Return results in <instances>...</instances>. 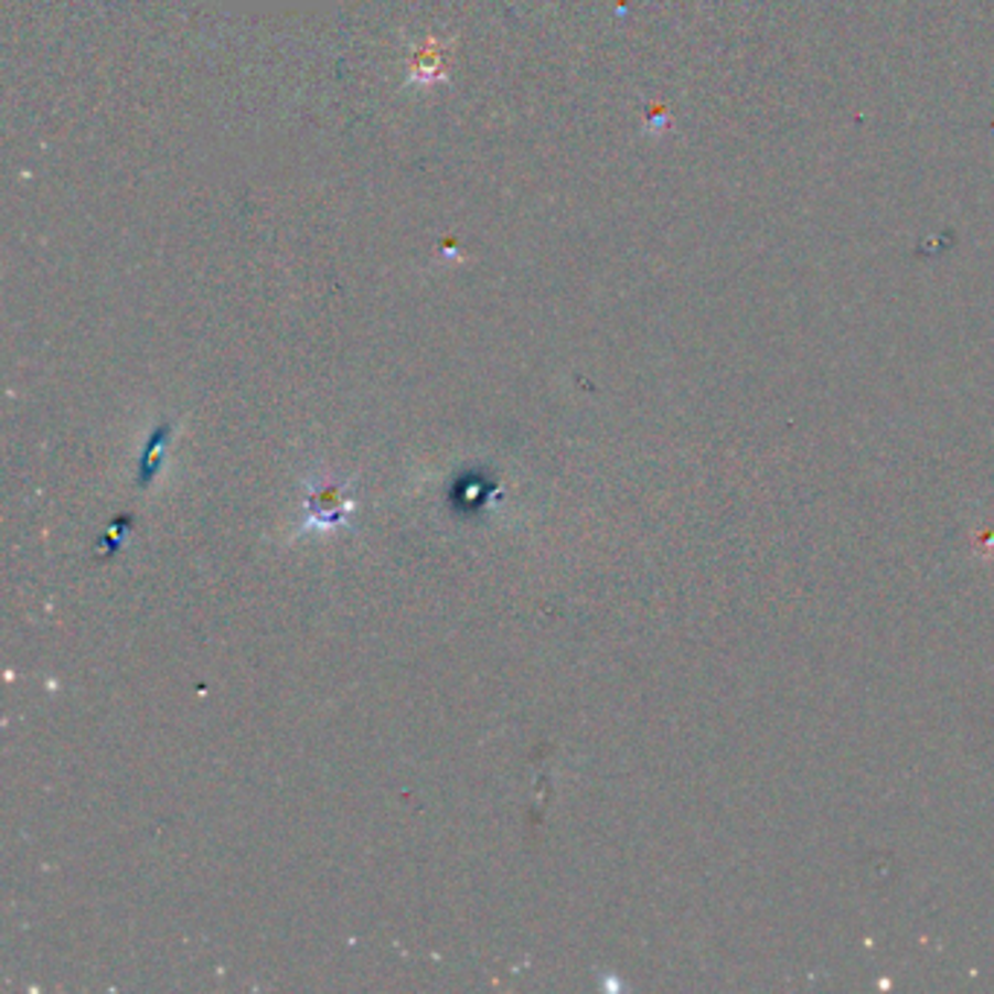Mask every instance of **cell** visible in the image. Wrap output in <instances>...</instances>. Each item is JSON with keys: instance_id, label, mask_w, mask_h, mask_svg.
<instances>
[{"instance_id": "obj_1", "label": "cell", "mask_w": 994, "mask_h": 994, "mask_svg": "<svg viewBox=\"0 0 994 994\" xmlns=\"http://www.w3.org/2000/svg\"><path fill=\"white\" fill-rule=\"evenodd\" d=\"M310 520H307V528L327 531L335 528V525H344V520L351 516L353 502L344 499V488H321L310 496Z\"/></svg>"}]
</instances>
